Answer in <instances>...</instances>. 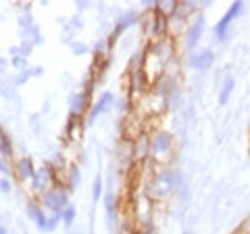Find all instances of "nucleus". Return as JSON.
<instances>
[{
	"mask_svg": "<svg viewBox=\"0 0 250 234\" xmlns=\"http://www.w3.org/2000/svg\"><path fill=\"white\" fill-rule=\"evenodd\" d=\"M27 215L36 222V226L40 230H46V226H48V217H46L40 203H29V205H27Z\"/></svg>",
	"mask_w": 250,
	"mask_h": 234,
	"instance_id": "obj_8",
	"label": "nucleus"
},
{
	"mask_svg": "<svg viewBox=\"0 0 250 234\" xmlns=\"http://www.w3.org/2000/svg\"><path fill=\"white\" fill-rule=\"evenodd\" d=\"M231 92H233V77L228 75V77H225V82H223L221 92H219V105H225V103H228L229 96H231Z\"/></svg>",
	"mask_w": 250,
	"mask_h": 234,
	"instance_id": "obj_12",
	"label": "nucleus"
},
{
	"mask_svg": "<svg viewBox=\"0 0 250 234\" xmlns=\"http://www.w3.org/2000/svg\"><path fill=\"white\" fill-rule=\"evenodd\" d=\"M111 103H113V94H111V92H103V94H100V98H98L96 103H94V107L90 109V113H88V121H94V119H96V117H98L100 113H103L104 109H106L108 105H111Z\"/></svg>",
	"mask_w": 250,
	"mask_h": 234,
	"instance_id": "obj_9",
	"label": "nucleus"
},
{
	"mask_svg": "<svg viewBox=\"0 0 250 234\" xmlns=\"http://www.w3.org/2000/svg\"><path fill=\"white\" fill-rule=\"evenodd\" d=\"M215 61V52L213 50H198V52H192L190 54V65L194 69H198V71H205L213 65Z\"/></svg>",
	"mask_w": 250,
	"mask_h": 234,
	"instance_id": "obj_6",
	"label": "nucleus"
},
{
	"mask_svg": "<svg viewBox=\"0 0 250 234\" xmlns=\"http://www.w3.org/2000/svg\"><path fill=\"white\" fill-rule=\"evenodd\" d=\"M73 220H75V207L69 205V207H65V211H62V222H65V226H71Z\"/></svg>",
	"mask_w": 250,
	"mask_h": 234,
	"instance_id": "obj_14",
	"label": "nucleus"
},
{
	"mask_svg": "<svg viewBox=\"0 0 250 234\" xmlns=\"http://www.w3.org/2000/svg\"><path fill=\"white\" fill-rule=\"evenodd\" d=\"M175 188H177L175 169L161 167V169H156V174L152 176L150 184H148V194H150V199H154V201H163V199L171 197V194L175 192Z\"/></svg>",
	"mask_w": 250,
	"mask_h": 234,
	"instance_id": "obj_1",
	"label": "nucleus"
},
{
	"mask_svg": "<svg viewBox=\"0 0 250 234\" xmlns=\"http://www.w3.org/2000/svg\"><path fill=\"white\" fill-rule=\"evenodd\" d=\"M202 29H205V19L198 17L190 25V29H188V34H186V48L188 50L194 52V48L198 46V40H200V36H202Z\"/></svg>",
	"mask_w": 250,
	"mask_h": 234,
	"instance_id": "obj_7",
	"label": "nucleus"
},
{
	"mask_svg": "<svg viewBox=\"0 0 250 234\" xmlns=\"http://www.w3.org/2000/svg\"><path fill=\"white\" fill-rule=\"evenodd\" d=\"M62 220V215H57V213H52L50 217H48V226H46V230H54L57 228V224Z\"/></svg>",
	"mask_w": 250,
	"mask_h": 234,
	"instance_id": "obj_17",
	"label": "nucleus"
},
{
	"mask_svg": "<svg viewBox=\"0 0 250 234\" xmlns=\"http://www.w3.org/2000/svg\"><path fill=\"white\" fill-rule=\"evenodd\" d=\"M0 234H9V232H6V230L2 228V226H0Z\"/></svg>",
	"mask_w": 250,
	"mask_h": 234,
	"instance_id": "obj_21",
	"label": "nucleus"
},
{
	"mask_svg": "<svg viewBox=\"0 0 250 234\" xmlns=\"http://www.w3.org/2000/svg\"><path fill=\"white\" fill-rule=\"evenodd\" d=\"M9 171H11V169H9V165L4 163V157H0V174H4V176H6Z\"/></svg>",
	"mask_w": 250,
	"mask_h": 234,
	"instance_id": "obj_20",
	"label": "nucleus"
},
{
	"mask_svg": "<svg viewBox=\"0 0 250 234\" xmlns=\"http://www.w3.org/2000/svg\"><path fill=\"white\" fill-rule=\"evenodd\" d=\"M15 169H17V176L21 178V180H34V176H36L34 163H31V159H27V157L19 159L17 165H15Z\"/></svg>",
	"mask_w": 250,
	"mask_h": 234,
	"instance_id": "obj_10",
	"label": "nucleus"
},
{
	"mask_svg": "<svg viewBox=\"0 0 250 234\" xmlns=\"http://www.w3.org/2000/svg\"><path fill=\"white\" fill-rule=\"evenodd\" d=\"M150 157L159 163L165 165L173 157V136L169 132H154L150 138Z\"/></svg>",
	"mask_w": 250,
	"mask_h": 234,
	"instance_id": "obj_2",
	"label": "nucleus"
},
{
	"mask_svg": "<svg viewBox=\"0 0 250 234\" xmlns=\"http://www.w3.org/2000/svg\"><path fill=\"white\" fill-rule=\"evenodd\" d=\"M4 136V130H2V126H0V138H2Z\"/></svg>",
	"mask_w": 250,
	"mask_h": 234,
	"instance_id": "obj_22",
	"label": "nucleus"
},
{
	"mask_svg": "<svg viewBox=\"0 0 250 234\" xmlns=\"http://www.w3.org/2000/svg\"><path fill=\"white\" fill-rule=\"evenodd\" d=\"M236 234H250V215L246 217V220H244V222H242V226H240V230H238Z\"/></svg>",
	"mask_w": 250,
	"mask_h": 234,
	"instance_id": "obj_18",
	"label": "nucleus"
},
{
	"mask_svg": "<svg viewBox=\"0 0 250 234\" xmlns=\"http://www.w3.org/2000/svg\"><path fill=\"white\" fill-rule=\"evenodd\" d=\"M85 109H88V94H85V92H80V94H75L71 98V117L73 119L82 117Z\"/></svg>",
	"mask_w": 250,
	"mask_h": 234,
	"instance_id": "obj_11",
	"label": "nucleus"
},
{
	"mask_svg": "<svg viewBox=\"0 0 250 234\" xmlns=\"http://www.w3.org/2000/svg\"><path fill=\"white\" fill-rule=\"evenodd\" d=\"M184 234H190V232H184Z\"/></svg>",
	"mask_w": 250,
	"mask_h": 234,
	"instance_id": "obj_23",
	"label": "nucleus"
},
{
	"mask_svg": "<svg viewBox=\"0 0 250 234\" xmlns=\"http://www.w3.org/2000/svg\"><path fill=\"white\" fill-rule=\"evenodd\" d=\"M242 9H244V4H242V2H233L229 9L225 11L223 17L217 21V25H215V38H217L219 42L225 40V36H228V29H229V25H231V21L242 13Z\"/></svg>",
	"mask_w": 250,
	"mask_h": 234,
	"instance_id": "obj_4",
	"label": "nucleus"
},
{
	"mask_svg": "<svg viewBox=\"0 0 250 234\" xmlns=\"http://www.w3.org/2000/svg\"><path fill=\"white\" fill-rule=\"evenodd\" d=\"M0 190H2V192H11V182L6 180V178L0 180Z\"/></svg>",
	"mask_w": 250,
	"mask_h": 234,
	"instance_id": "obj_19",
	"label": "nucleus"
},
{
	"mask_svg": "<svg viewBox=\"0 0 250 234\" xmlns=\"http://www.w3.org/2000/svg\"><path fill=\"white\" fill-rule=\"evenodd\" d=\"M0 155H2L4 159H11V155H13V146H11V140H9V136H2L0 138Z\"/></svg>",
	"mask_w": 250,
	"mask_h": 234,
	"instance_id": "obj_13",
	"label": "nucleus"
},
{
	"mask_svg": "<svg viewBox=\"0 0 250 234\" xmlns=\"http://www.w3.org/2000/svg\"><path fill=\"white\" fill-rule=\"evenodd\" d=\"M104 201H106V213L111 215V220H113V217H115V211H117L115 197H113V194H106V197H104Z\"/></svg>",
	"mask_w": 250,
	"mask_h": 234,
	"instance_id": "obj_15",
	"label": "nucleus"
},
{
	"mask_svg": "<svg viewBox=\"0 0 250 234\" xmlns=\"http://www.w3.org/2000/svg\"><path fill=\"white\" fill-rule=\"evenodd\" d=\"M54 178H57V171H54L50 165H44L40 169H36V176H34L31 182H34L36 190L44 192V190H48L50 186H54Z\"/></svg>",
	"mask_w": 250,
	"mask_h": 234,
	"instance_id": "obj_5",
	"label": "nucleus"
},
{
	"mask_svg": "<svg viewBox=\"0 0 250 234\" xmlns=\"http://www.w3.org/2000/svg\"><path fill=\"white\" fill-rule=\"evenodd\" d=\"M103 197V178L96 176V180H94V201H98Z\"/></svg>",
	"mask_w": 250,
	"mask_h": 234,
	"instance_id": "obj_16",
	"label": "nucleus"
},
{
	"mask_svg": "<svg viewBox=\"0 0 250 234\" xmlns=\"http://www.w3.org/2000/svg\"><path fill=\"white\" fill-rule=\"evenodd\" d=\"M40 201L46 209H50L52 213L62 215L65 207H69V192L62 186H50L48 190H44L40 194Z\"/></svg>",
	"mask_w": 250,
	"mask_h": 234,
	"instance_id": "obj_3",
	"label": "nucleus"
}]
</instances>
